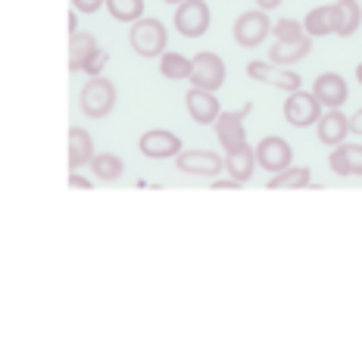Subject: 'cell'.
Segmentation results:
<instances>
[{"label":"cell","mask_w":362,"mask_h":340,"mask_svg":"<svg viewBox=\"0 0 362 340\" xmlns=\"http://www.w3.org/2000/svg\"><path fill=\"white\" fill-rule=\"evenodd\" d=\"M165 41H169V32H165V25L153 16H141L128 28V44H132L134 54L144 59H153V57L160 59L165 54Z\"/></svg>","instance_id":"cell-1"},{"label":"cell","mask_w":362,"mask_h":340,"mask_svg":"<svg viewBox=\"0 0 362 340\" xmlns=\"http://www.w3.org/2000/svg\"><path fill=\"white\" fill-rule=\"evenodd\" d=\"M116 81H110L107 75H97V78H90L85 88H81L78 94V107L85 112L88 119H107L112 110H116Z\"/></svg>","instance_id":"cell-2"},{"label":"cell","mask_w":362,"mask_h":340,"mask_svg":"<svg viewBox=\"0 0 362 340\" xmlns=\"http://www.w3.org/2000/svg\"><path fill=\"white\" fill-rule=\"evenodd\" d=\"M250 110H253V103H244L240 110H222V112H218V119L213 122V128H216L218 147H222L225 153L247 147V128H244V119L250 116Z\"/></svg>","instance_id":"cell-3"},{"label":"cell","mask_w":362,"mask_h":340,"mask_svg":"<svg viewBox=\"0 0 362 340\" xmlns=\"http://www.w3.org/2000/svg\"><path fill=\"white\" fill-rule=\"evenodd\" d=\"M209 22H213V13H209L206 0H185V4L175 6V16H172V25L181 37H203L209 32Z\"/></svg>","instance_id":"cell-4"},{"label":"cell","mask_w":362,"mask_h":340,"mask_svg":"<svg viewBox=\"0 0 362 340\" xmlns=\"http://www.w3.org/2000/svg\"><path fill=\"white\" fill-rule=\"evenodd\" d=\"M322 103L319 97L313 94V90H293V94H288V100H284V122H288L291 128H313L315 122L322 119Z\"/></svg>","instance_id":"cell-5"},{"label":"cell","mask_w":362,"mask_h":340,"mask_svg":"<svg viewBox=\"0 0 362 340\" xmlns=\"http://www.w3.org/2000/svg\"><path fill=\"white\" fill-rule=\"evenodd\" d=\"M272 25H275V22H269V13L259 10V6H256V10L240 13L238 22H235V41H238V47H244V50L259 47V44L272 35Z\"/></svg>","instance_id":"cell-6"},{"label":"cell","mask_w":362,"mask_h":340,"mask_svg":"<svg viewBox=\"0 0 362 340\" xmlns=\"http://www.w3.org/2000/svg\"><path fill=\"white\" fill-rule=\"evenodd\" d=\"M225 75H228V69H225V59L213 54V50H203V54H197L191 59V88H203V90H218L225 85Z\"/></svg>","instance_id":"cell-7"},{"label":"cell","mask_w":362,"mask_h":340,"mask_svg":"<svg viewBox=\"0 0 362 340\" xmlns=\"http://www.w3.org/2000/svg\"><path fill=\"white\" fill-rule=\"evenodd\" d=\"M247 75H250L253 81H262V85L284 90V94H293V90L303 88V78H300L297 72L269 63V59H250V63H247Z\"/></svg>","instance_id":"cell-8"},{"label":"cell","mask_w":362,"mask_h":340,"mask_svg":"<svg viewBox=\"0 0 362 340\" xmlns=\"http://www.w3.org/2000/svg\"><path fill=\"white\" fill-rule=\"evenodd\" d=\"M256 163H259V169H266L269 175H278V172H284L288 165H293V150L281 134H266V138L256 143Z\"/></svg>","instance_id":"cell-9"},{"label":"cell","mask_w":362,"mask_h":340,"mask_svg":"<svg viewBox=\"0 0 362 340\" xmlns=\"http://www.w3.org/2000/svg\"><path fill=\"white\" fill-rule=\"evenodd\" d=\"M138 150H141V156H147V160H175L185 147H181V138L175 131H165V128H150V131L141 134Z\"/></svg>","instance_id":"cell-10"},{"label":"cell","mask_w":362,"mask_h":340,"mask_svg":"<svg viewBox=\"0 0 362 340\" xmlns=\"http://www.w3.org/2000/svg\"><path fill=\"white\" fill-rule=\"evenodd\" d=\"M175 169L185 175L218 178V172L225 169V156H218L216 150H181L175 156Z\"/></svg>","instance_id":"cell-11"},{"label":"cell","mask_w":362,"mask_h":340,"mask_svg":"<svg viewBox=\"0 0 362 340\" xmlns=\"http://www.w3.org/2000/svg\"><path fill=\"white\" fill-rule=\"evenodd\" d=\"M313 94L319 97V103L325 110H341L350 97V85H346L344 75L337 72H322L319 78L313 81Z\"/></svg>","instance_id":"cell-12"},{"label":"cell","mask_w":362,"mask_h":340,"mask_svg":"<svg viewBox=\"0 0 362 340\" xmlns=\"http://www.w3.org/2000/svg\"><path fill=\"white\" fill-rule=\"evenodd\" d=\"M185 107H187V116H191L197 125H213L218 119V112H222V103H218L216 90H203V88L187 90Z\"/></svg>","instance_id":"cell-13"},{"label":"cell","mask_w":362,"mask_h":340,"mask_svg":"<svg viewBox=\"0 0 362 340\" xmlns=\"http://www.w3.org/2000/svg\"><path fill=\"white\" fill-rule=\"evenodd\" d=\"M328 165L337 178H346V175L362 178V143L344 141V143H337V147H331Z\"/></svg>","instance_id":"cell-14"},{"label":"cell","mask_w":362,"mask_h":340,"mask_svg":"<svg viewBox=\"0 0 362 340\" xmlns=\"http://www.w3.org/2000/svg\"><path fill=\"white\" fill-rule=\"evenodd\" d=\"M362 25V6L359 0H337L331 4V35L353 37Z\"/></svg>","instance_id":"cell-15"},{"label":"cell","mask_w":362,"mask_h":340,"mask_svg":"<svg viewBox=\"0 0 362 340\" xmlns=\"http://www.w3.org/2000/svg\"><path fill=\"white\" fill-rule=\"evenodd\" d=\"M313 128H315L319 143H325V147H337V143H344L346 138H350V119H346L341 110L322 112V119Z\"/></svg>","instance_id":"cell-16"},{"label":"cell","mask_w":362,"mask_h":340,"mask_svg":"<svg viewBox=\"0 0 362 340\" xmlns=\"http://www.w3.org/2000/svg\"><path fill=\"white\" fill-rule=\"evenodd\" d=\"M313 54V37H300V41H275L269 50V63L275 66H284V69H293L297 63Z\"/></svg>","instance_id":"cell-17"},{"label":"cell","mask_w":362,"mask_h":340,"mask_svg":"<svg viewBox=\"0 0 362 340\" xmlns=\"http://www.w3.org/2000/svg\"><path fill=\"white\" fill-rule=\"evenodd\" d=\"M303 187H313V172H309V165H288L284 172H278V175H272L266 181V191H303Z\"/></svg>","instance_id":"cell-18"},{"label":"cell","mask_w":362,"mask_h":340,"mask_svg":"<svg viewBox=\"0 0 362 340\" xmlns=\"http://www.w3.org/2000/svg\"><path fill=\"white\" fill-rule=\"evenodd\" d=\"M256 147H240V150H231V153H225V172H228V178L240 181V184H247V181L253 178L256 172Z\"/></svg>","instance_id":"cell-19"},{"label":"cell","mask_w":362,"mask_h":340,"mask_svg":"<svg viewBox=\"0 0 362 340\" xmlns=\"http://www.w3.org/2000/svg\"><path fill=\"white\" fill-rule=\"evenodd\" d=\"M97 50H100V44H97V37L90 35V32H75V35H69V72L72 75L85 72V63L97 54Z\"/></svg>","instance_id":"cell-20"},{"label":"cell","mask_w":362,"mask_h":340,"mask_svg":"<svg viewBox=\"0 0 362 340\" xmlns=\"http://www.w3.org/2000/svg\"><path fill=\"white\" fill-rule=\"evenodd\" d=\"M94 160V141L85 128H69V172H78Z\"/></svg>","instance_id":"cell-21"},{"label":"cell","mask_w":362,"mask_h":340,"mask_svg":"<svg viewBox=\"0 0 362 340\" xmlns=\"http://www.w3.org/2000/svg\"><path fill=\"white\" fill-rule=\"evenodd\" d=\"M160 75L169 81H187L191 78V57L175 54V50H165L160 57Z\"/></svg>","instance_id":"cell-22"},{"label":"cell","mask_w":362,"mask_h":340,"mask_svg":"<svg viewBox=\"0 0 362 340\" xmlns=\"http://www.w3.org/2000/svg\"><path fill=\"white\" fill-rule=\"evenodd\" d=\"M90 172H94L97 181H119L125 172V163H122V156H116V153H94Z\"/></svg>","instance_id":"cell-23"},{"label":"cell","mask_w":362,"mask_h":340,"mask_svg":"<svg viewBox=\"0 0 362 340\" xmlns=\"http://www.w3.org/2000/svg\"><path fill=\"white\" fill-rule=\"evenodd\" d=\"M144 0H107V10H110V16L116 19V22H138L141 16H144Z\"/></svg>","instance_id":"cell-24"},{"label":"cell","mask_w":362,"mask_h":340,"mask_svg":"<svg viewBox=\"0 0 362 340\" xmlns=\"http://www.w3.org/2000/svg\"><path fill=\"white\" fill-rule=\"evenodd\" d=\"M303 28H306L309 37H325V35H331V4L309 10L306 19H303Z\"/></svg>","instance_id":"cell-25"},{"label":"cell","mask_w":362,"mask_h":340,"mask_svg":"<svg viewBox=\"0 0 362 340\" xmlns=\"http://www.w3.org/2000/svg\"><path fill=\"white\" fill-rule=\"evenodd\" d=\"M272 35H275V41H300V37H306V28L297 19H278L272 25Z\"/></svg>","instance_id":"cell-26"},{"label":"cell","mask_w":362,"mask_h":340,"mask_svg":"<svg viewBox=\"0 0 362 340\" xmlns=\"http://www.w3.org/2000/svg\"><path fill=\"white\" fill-rule=\"evenodd\" d=\"M107 63H110V54H107V50H97V54L85 63V75H90V78H97V75L107 69Z\"/></svg>","instance_id":"cell-27"},{"label":"cell","mask_w":362,"mask_h":340,"mask_svg":"<svg viewBox=\"0 0 362 340\" xmlns=\"http://www.w3.org/2000/svg\"><path fill=\"white\" fill-rule=\"evenodd\" d=\"M72 6L78 13H97L100 6H107V0H72Z\"/></svg>","instance_id":"cell-28"},{"label":"cell","mask_w":362,"mask_h":340,"mask_svg":"<svg viewBox=\"0 0 362 340\" xmlns=\"http://www.w3.org/2000/svg\"><path fill=\"white\" fill-rule=\"evenodd\" d=\"M209 187H213V191H240V181H235V178H228V181H209Z\"/></svg>","instance_id":"cell-29"},{"label":"cell","mask_w":362,"mask_h":340,"mask_svg":"<svg viewBox=\"0 0 362 340\" xmlns=\"http://www.w3.org/2000/svg\"><path fill=\"white\" fill-rule=\"evenodd\" d=\"M350 134H356V138H362V110H356L350 116Z\"/></svg>","instance_id":"cell-30"},{"label":"cell","mask_w":362,"mask_h":340,"mask_svg":"<svg viewBox=\"0 0 362 340\" xmlns=\"http://www.w3.org/2000/svg\"><path fill=\"white\" fill-rule=\"evenodd\" d=\"M69 187H81V191H88L90 181H88V178H81L78 172H69Z\"/></svg>","instance_id":"cell-31"},{"label":"cell","mask_w":362,"mask_h":340,"mask_svg":"<svg viewBox=\"0 0 362 340\" xmlns=\"http://www.w3.org/2000/svg\"><path fill=\"white\" fill-rule=\"evenodd\" d=\"M256 6H259V10H266V13H272V10H278V6L284 4V0H253Z\"/></svg>","instance_id":"cell-32"},{"label":"cell","mask_w":362,"mask_h":340,"mask_svg":"<svg viewBox=\"0 0 362 340\" xmlns=\"http://www.w3.org/2000/svg\"><path fill=\"white\" fill-rule=\"evenodd\" d=\"M66 25H69V35L78 32V10H69V16H66Z\"/></svg>","instance_id":"cell-33"},{"label":"cell","mask_w":362,"mask_h":340,"mask_svg":"<svg viewBox=\"0 0 362 340\" xmlns=\"http://www.w3.org/2000/svg\"><path fill=\"white\" fill-rule=\"evenodd\" d=\"M356 81H359V85H362V63L356 66Z\"/></svg>","instance_id":"cell-34"},{"label":"cell","mask_w":362,"mask_h":340,"mask_svg":"<svg viewBox=\"0 0 362 340\" xmlns=\"http://www.w3.org/2000/svg\"><path fill=\"white\" fill-rule=\"evenodd\" d=\"M163 4H169V6H178V4H185V0H163Z\"/></svg>","instance_id":"cell-35"}]
</instances>
